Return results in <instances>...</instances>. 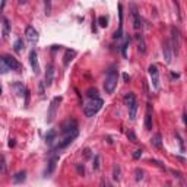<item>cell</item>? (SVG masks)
I'll use <instances>...</instances> for the list:
<instances>
[{
    "instance_id": "12",
    "label": "cell",
    "mask_w": 187,
    "mask_h": 187,
    "mask_svg": "<svg viewBox=\"0 0 187 187\" xmlns=\"http://www.w3.org/2000/svg\"><path fill=\"white\" fill-rule=\"evenodd\" d=\"M53 81H54V65L53 63H48L47 65V69H45V85L47 86H51L53 85Z\"/></svg>"
},
{
    "instance_id": "36",
    "label": "cell",
    "mask_w": 187,
    "mask_h": 187,
    "mask_svg": "<svg viewBox=\"0 0 187 187\" xmlns=\"http://www.w3.org/2000/svg\"><path fill=\"white\" fill-rule=\"evenodd\" d=\"M76 170H78L79 175H85V167H83V164H76Z\"/></svg>"
},
{
    "instance_id": "22",
    "label": "cell",
    "mask_w": 187,
    "mask_h": 187,
    "mask_svg": "<svg viewBox=\"0 0 187 187\" xmlns=\"http://www.w3.org/2000/svg\"><path fill=\"white\" fill-rule=\"evenodd\" d=\"M25 179H26V171H18L16 174L13 175V183L19 184V183L25 181Z\"/></svg>"
},
{
    "instance_id": "30",
    "label": "cell",
    "mask_w": 187,
    "mask_h": 187,
    "mask_svg": "<svg viewBox=\"0 0 187 187\" xmlns=\"http://www.w3.org/2000/svg\"><path fill=\"white\" fill-rule=\"evenodd\" d=\"M13 48H15V51H16V53L22 51V48H24V41H22V40H16V41H15V44H13Z\"/></svg>"
},
{
    "instance_id": "46",
    "label": "cell",
    "mask_w": 187,
    "mask_h": 187,
    "mask_svg": "<svg viewBox=\"0 0 187 187\" xmlns=\"http://www.w3.org/2000/svg\"><path fill=\"white\" fill-rule=\"evenodd\" d=\"M89 152H91L89 149H85V151H83V154H85V156H86V158H88V156H91Z\"/></svg>"
},
{
    "instance_id": "16",
    "label": "cell",
    "mask_w": 187,
    "mask_h": 187,
    "mask_svg": "<svg viewBox=\"0 0 187 187\" xmlns=\"http://www.w3.org/2000/svg\"><path fill=\"white\" fill-rule=\"evenodd\" d=\"M57 161H58V155H54V156H51L48 161V167H47V170H45V175H50V174H53V171H54V168H56V164Z\"/></svg>"
},
{
    "instance_id": "32",
    "label": "cell",
    "mask_w": 187,
    "mask_h": 187,
    "mask_svg": "<svg viewBox=\"0 0 187 187\" xmlns=\"http://www.w3.org/2000/svg\"><path fill=\"white\" fill-rule=\"evenodd\" d=\"M126 136H127V139L130 140L132 143H136V142H138V138H136V135H135V132L133 130H129L127 133H126Z\"/></svg>"
},
{
    "instance_id": "50",
    "label": "cell",
    "mask_w": 187,
    "mask_h": 187,
    "mask_svg": "<svg viewBox=\"0 0 187 187\" xmlns=\"http://www.w3.org/2000/svg\"><path fill=\"white\" fill-rule=\"evenodd\" d=\"M53 51H56V50H60V45H53Z\"/></svg>"
},
{
    "instance_id": "20",
    "label": "cell",
    "mask_w": 187,
    "mask_h": 187,
    "mask_svg": "<svg viewBox=\"0 0 187 187\" xmlns=\"http://www.w3.org/2000/svg\"><path fill=\"white\" fill-rule=\"evenodd\" d=\"M151 143H152V146L156 148V149H161L162 148V138H161V135L159 133H156L154 138L151 139Z\"/></svg>"
},
{
    "instance_id": "38",
    "label": "cell",
    "mask_w": 187,
    "mask_h": 187,
    "mask_svg": "<svg viewBox=\"0 0 187 187\" xmlns=\"http://www.w3.org/2000/svg\"><path fill=\"white\" fill-rule=\"evenodd\" d=\"M44 85H45L44 82H40V83H38V92H40V97H44V95H45V89H44Z\"/></svg>"
},
{
    "instance_id": "1",
    "label": "cell",
    "mask_w": 187,
    "mask_h": 187,
    "mask_svg": "<svg viewBox=\"0 0 187 187\" xmlns=\"http://www.w3.org/2000/svg\"><path fill=\"white\" fill-rule=\"evenodd\" d=\"M117 81H119V75H117V69L115 67H110L107 70L105 82H104V91L107 94H113L115 86H117Z\"/></svg>"
},
{
    "instance_id": "21",
    "label": "cell",
    "mask_w": 187,
    "mask_h": 187,
    "mask_svg": "<svg viewBox=\"0 0 187 187\" xmlns=\"http://www.w3.org/2000/svg\"><path fill=\"white\" fill-rule=\"evenodd\" d=\"M2 22H3V38H8L9 32H10V22L5 16H2Z\"/></svg>"
},
{
    "instance_id": "42",
    "label": "cell",
    "mask_w": 187,
    "mask_h": 187,
    "mask_svg": "<svg viewBox=\"0 0 187 187\" xmlns=\"http://www.w3.org/2000/svg\"><path fill=\"white\" fill-rule=\"evenodd\" d=\"M140 156H142V149H136V151L133 152V158H135V159H139Z\"/></svg>"
},
{
    "instance_id": "45",
    "label": "cell",
    "mask_w": 187,
    "mask_h": 187,
    "mask_svg": "<svg viewBox=\"0 0 187 187\" xmlns=\"http://www.w3.org/2000/svg\"><path fill=\"white\" fill-rule=\"evenodd\" d=\"M123 79H124L126 82H127V81H130V76H129L127 73H124V75H123Z\"/></svg>"
},
{
    "instance_id": "48",
    "label": "cell",
    "mask_w": 187,
    "mask_h": 187,
    "mask_svg": "<svg viewBox=\"0 0 187 187\" xmlns=\"http://www.w3.org/2000/svg\"><path fill=\"white\" fill-rule=\"evenodd\" d=\"M175 158H177V159H179V161H181V162H186V161H184V158H183V156H175Z\"/></svg>"
},
{
    "instance_id": "41",
    "label": "cell",
    "mask_w": 187,
    "mask_h": 187,
    "mask_svg": "<svg viewBox=\"0 0 187 187\" xmlns=\"http://www.w3.org/2000/svg\"><path fill=\"white\" fill-rule=\"evenodd\" d=\"M25 107H28L29 105V91L28 89H25Z\"/></svg>"
},
{
    "instance_id": "10",
    "label": "cell",
    "mask_w": 187,
    "mask_h": 187,
    "mask_svg": "<svg viewBox=\"0 0 187 187\" xmlns=\"http://www.w3.org/2000/svg\"><path fill=\"white\" fill-rule=\"evenodd\" d=\"M162 54H164V58H165V63H167V65H170L171 60H172V50H171L170 41H164V44H162Z\"/></svg>"
},
{
    "instance_id": "24",
    "label": "cell",
    "mask_w": 187,
    "mask_h": 187,
    "mask_svg": "<svg viewBox=\"0 0 187 187\" xmlns=\"http://www.w3.org/2000/svg\"><path fill=\"white\" fill-rule=\"evenodd\" d=\"M123 101H124V104H126V105L129 107L132 102H135V101H136V98H135V95H133L132 92H127V94L123 97Z\"/></svg>"
},
{
    "instance_id": "37",
    "label": "cell",
    "mask_w": 187,
    "mask_h": 187,
    "mask_svg": "<svg viewBox=\"0 0 187 187\" xmlns=\"http://www.w3.org/2000/svg\"><path fill=\"white\" fill-rule=\"evenodd\" d=\"M127 47H129V40H126V42L123 44V47H122V54H123V57H127Z\"/></svg>"
},
{
    "instance_id": "28",
    "label": "cell",
    "mask_w": 187,
    "mask_h": 187,
    "mask_svg": "<svg viewBox=\"0 0 187 187\" xmlns=\"http://www.w3.org/2000/svg\"><path fill=\"white\" fill-rule=\"evenodd\" d=\"M143 175H145L143 170H140V168H136V170H135V180H136V181H142V180H143Z\"/></svg>"
},
{
    "instance_id": "35",
    "label": "cell",
    "mask_w": 187,
    "mask_h": 187,
    "mask_svg": "<svg viewBox=\"0 0 187 187\" xmlns=\"http://www.w3.org/2000/svg\"><path fill=\"white\" fill-rule=\"evenodd\" d=\"M98 24H99V26L105 28L107 25H108V19H107L105 16H99V18H98Z\"/></svg>"
},
{
    "instance_id": "23",
    "label": "cell",
    "mask_w": 187,
    "mask_h": 187,
    "mask_svg": "<svg viewBox=\"0 0 187 187\" xmlns=\"http://www.w3.org/2000/svg\"><path fill=\"white\" fill-rule=\"evenodd\" d=\"M138 101H135V102H132L130 105L127 107L129 108V117H130V120H135L136 119V111H138Z\"/></svg>"
},
{
    "instance_id": "27",
    "label": "cell",
    "mask_w": 187,
    "mask_h": 187,
    "mask_svg": "<svg viewBox=\"0 0 187 187\" xmlns=\"http://www.w3.org/2000/svg\"><path fill=\"white\" fill-rule=\"evenodd\" d=\"M120 174H122V170H120V167L115 164L113 167V179L114 181H120Z\"/></svg>"
},
{
    "instance_id": "14",
    "label": "cell",
    "mask_w": 187,
    "mask_h": 187,
    "mask_svg": "<svg viewBox=\"0 0 187 187\" xmlns=\"http://www.w3.org/2000/svg\"><path fill=\"white\" fill-rule=\"evenodd\" d=\"M171 35H172V45H174V50L175 53H179V48H180V31L177 28H171Z\"/></svg>"
},
{
    "instance_id": "29",
    "label": "cell",
    "mask_w": 187,
    "mask_h": 187,
    "mask_svg": "<svg viewBox=\"0 0 187 187\" xmlns=\"http://www.w3.org/2000/svg\"><path fill=\"white\" fill-rule=\"evenodd\" d=\"M99 167H101V156H99V155H95V156H94V164H92V168L97 171V170H99Z\"/></svg>"
},
{
    "instance_id": "18",
    "label": "cell",
    "mask_w": 187,
    "mask_h": 187,
    "mask_svg": "<svg viewBox=\"0 0 187 187\" xmlns=\"http://www.w3.org/2000/svg\"><path fill=\"white\" fill-rule=\"evenodd\" d=\"M136 42H138V50L143 54L145 51H146V44H145V40H143V37L140 35V34H136Z\"/></svg>"
},
{
    "instance_id": "15",
    "label": "cell",
    "mask_w": 187,
    "mask_h": 187,
    "mask_svg": "<svg viewBox=\"0 0 187 187\" xmlns=\"http://www.w3.org/2000/svg\"><path fill=\"white\" fill-rule=\"evenodd\" d=\"M145 130H152V113H151V105H146V114H145Z\"/></svg>"
},
{
    "instance_id": "43",
    "label": "cell",
    "mask_w": 187,
    "mask_h": 187,
    "mask_svg": "<svg viewBox=\"0 0 187 187\" xmlns=\"http://www.w3.org/2000/svg\"><path fill=\"white\" fill-rule=\"evenodd\" d=\"M171 174L175 177V179H181V174H180L179 171H174V170H171Z\"/></svg>"
},
{
    "instance_id": "19",
    "label": "cell",
    "mask_w": 187,
    "mask_h": 187,
    "mask_svg": "<svg viewBox=\"0 0 187 187\" xmlns=\"http://www.w3.org/2000/svg\"><path fill=\"white\" fill-rule=\"evenodd\" d=\"M12 88L15 91V94L19 95V97H22L25 94V88H24V83H22V82H13V83H12Z\"/></svg>"
},
{
    "instance_id": "44",
    "label": "cell",
    "mask_w": 187,
    "mask_h": 187,
    "mask_svg": "<svg viewBox=\"0 0 187 187\" xmlns=\"http://www.w3.org/2000/svg\"><path fill=\"white\" fill-rule=\"evenodd\" d=\"M5 5H6V0H2V3H0V12L5 9Z\"/></svg>"
},
{
    "instance_id": "39",
    "label": "cell",
    "mask_w": 187,
    "mask_h": 187,
    "mask_svg": "<svg viewBox=\"0 0 187 187\" xmlns=\"http://www.w3.org/2000/svg\"><path fill=\"white\" fill-rule=\"evenodd\" d=\"M175 138H177V140H179L180 149H181V152H183V151H184V145H183V139H181V136H180L179 133H175Z\"/></svg>"
},
{
    "instance_id": "49",
    "label": "cell",
    "mask_w": 187,
    "mask_h": 187,
    "mask_svg": "<svg viewBox=\"0 0 187 187\" xmlns=\"http://www.w3.org/2000/svg\"><path fill=\"white\" fill-rule=\"evenodd\" d=\"M26 2H28V0H18V3H19V5H25Z\"/></svg>"
},
{
    "instance_id": "26",
    "label": "cell",
    "mask_w": 187,
    "mask_h": 187,
    "mask_svg": "<svg viewBox=\"0 0 187 187\" xmlns=\"http://www.w3.org/2000/svg\"><path fill=\"white\" fill-rule=\"evenodd\" d=\"M9 70H10V69H9V66L6 65V62H5V58H3V56H0V73H8Z\"/></svg>"
},
{
    "instance_id": "2",
    "label": "cell",
    "mask_w": 187,
    "mask_h": 187,
    "mask_svg": "<svg viewBox=\"0 0 187 187\" xmlns=\"http://www.w3.org/2000/svg\"><path fill=\"white\" fill-rule=\"evenodd\" d=\"M104 104V101L101 99V98H91V101L86 104V105L83 107V113L86 117H94L95 114L101 110V107Z\"/></svg>"
},
{
    "instance_id": "51",
    "label": "cell",
    "mask_w": 187,
    "mask_h": 187,
    "mask_svg": "<svg viewBox=\"0 0 187 187\" xmlns=\"http://www.w3.org/2000/svg\"><path fill=\"white\" fill-rule=\"evenodd\" d=\"M0 95H2V85H0Z\"/></svg>"
},
{
    "instance_id": "31",
    "label": "cell",
    "mask_w": 187,
    "mask_h": 187,
    "mask_svg": "<svg viewBox=\"0 0 187 187\" xmlns=\"http://www.w3.org/2000/svg\"><path fill=\"white\" fill-rule=\"evenodd\" d=\"M0 172L2 174L6 172V159H5V155H0Z\"/></svg>"
},
{
    "instance_id": "9",
    "label": "cell",
    "mask_w": 187,
    "mask_h": 187,
    "mask_svg": "<svg viewBox=\"0 0 187 187\" xmlns=\"http://www.w3.org/2000/svg\"><path fill=\"white\" fill-rule=\"evenodd\" d=\"M148 72L151 75V79H152V85H154L155 89L159 88V78H158V67L155 65H151L148 67Z\"/></svg>"
},
{
    "instance_id": "6",
    "label": "cell",
    "mask_w": 187,
    "mask_h": 187,
    "mask_svg": "<svg viewBox=\"0 0 187 187\" xmlns=\"http://www.w3.org/2000/svg\"><path fill=\"white\" fill-rule=\"evenodd\" d=\"M130 9H132V21H133V28L138 31V29H140V28H142V19H140V16H139V10H138V8H136V5H132Z\"/></svg>"
},
{
    "instance_id": "34",
    "label": "cell",
    "mask_w": 187,
    "mask_h": 187,
    "mask_svg": "<svg viewBox=\"0 0 187 187\" xmlns=\"http://www.w3.org/2000/svg\"><path fill=\"white\" fill-rule=\"evenodd\" d=\"M44 6H45V15H51V0H44Z\"/></svg>"
},
{
    "instance_id": "25",
    "label": "cell",
    "mask_w": 187,
    "mask_h": 187,
    "mask_svg": "<svg viewBox=\"0 0 187 187\" xmlns=\"http://www.w3.org/2000/svg\"><path fill=\"white\" fill-rule=\"evenodd\" d=\"M57 136V132L56 130H50L47 135H45V142L48 143V145H53V142H54V139Z\"/></svg>"
},
{
    "instance_id": "4",
    "label": "cell",
    "mask_w": 187,
    "mask_h": 187,
    "mask_svg": "<svg viewBox=\"0 0 187 187\" xmlns=\"http://www.w3.org/2000/svg\"><path fill=\"white\" fill-rule=\"evenodd\" d=\"M60 102H62V97H54L53 99H51L48 113H47V123H51L53 120H54L56 113H57V107H58V104H60Z\"/></svg>"
},
{
    "instance_id": "17",
    "label": "cell",
    "mask_w": 187,
    "mask_h": 187,
    "mask_svg": "<svg viewBox=\"0 0 187 187\" xmlns=\"http://www.w3.org/2000/svg\"><path fill=\"white\" fill-rule=\"evenodd\" d=\"M75 57H76V51H75V50H66L65 56H63V63H65V66L69 65Z\"/></svg>"
},
{
    "instance_id": "3",
    "label": "cell",
    "mask_w": 187,
    "mask_h": 187,
    "mask_svg": "<svg viewBox=\"0 0 187 187\" xmlns=\"http://www.w3.org/2000/svg\"><path fill=\"white\" fill-rule=\"evenodd\" d=\"M62 133H63L65 136L78 133V123H76V120L67 119L66 122H63V124H62Z\"/></svg>"
},
{
    "instance_id": "7",
    "label": "cell",
    "mask_w": 187,
    "mask_h": 187,
    "mask_svg": "<svg viewBox=\"0 0 187 187\" xmlns=\"http://www.w3.org/2000/svg\"><path fill=\"white\" fill-rule=\"evenodd\" d=\"M25 38H26L28 42H31V44H35L38 41V32L35 31L34 26H31V25L26 26V29H25Z\"/></svg>"
},
{
    "instance_id": "40",
    "label": "cell",
    "mask_w": 187,
    "mask_h": 187,
    "mask_svg": "<svg viewBox=\"0 0 187 187\" xmlns=\"http://www.w3.org/2000/svg\"><path fill=\"white\" fill-rule=\"evenodd\" d=\"M149 162H151V164H155L156 167H159V168H162V170H165V167H164V164L161 162V161H156V159H151Z\"/></svg>"
},
{
    "instance_id": "13",
    "label": "cell",
    "mask_w": 187,
    "mask_h": 187,
    "mask_svg": "<svg viewBox=\"0 0 187 187\" xmlns=\"http://www.w3.org/2000/svg\"><path fill=\"white\" fill-rule=\"evenodd\" d=\"M119 16H120V24H119V29L113 35L114 40H119V38L123 37V6L122 5H119Z\"/></svg>"
},
{
    "instance_id": "47",
    "label": "cell",
    "mask_w": 187,
    "mask_h": 187,
    "mask_svg": "<svg viewBox=\"0 0 187 187\" xmlns=\"http://www.w3.org/2000/svg\"><path fill=\"white\" fill-rule=\"evenodd\" d=\"M9 146H10V148L15 146V140H13V139H10V140H9Z\"/></svg>"
},
{
    "instance_id": "5",
    "label": "cell",
    "mask_w": 187,
    "mask_h": 187,
    "mask_svg": "<svg viewBox=\"0 0 187 187\" xmlns=\"http://www.w3.org/2000/svg\"><path fill=\"white\" fill-rule=\"evenodd\" d=\"M3 58H5V62H6V65L9 66L10 70H15V72H18V73H22V72H24V66L21 65L15 57L6 54V56H3Z\"/></svg>"
},
{
    "instance_id": "8",
    "label": "cell",
    "mask_w": 187,
    "mask_h": 187,
    "mask_svg": "<svg viewBox=\"0 0 187 187\" xmlns=\"http://www.w3.org/2000/svg\"><path fill=\"white\" fill-rule=\"evenodd\" d=\"M76 138H78V133H73V135H67V136H65V139H63L62 142H58V145L54 148V151L57 152V151H60V149H65V148H67Z\"/></svg>"
},
{
    "instance_id": "33",
    "label": "cell",
    "mask_w": 187,
    "mask_h": 187,
    "mask_svg": "<svg viewBox=\"0 0 187 187\" xmlns=\"http://www.w3.org/2000/svg\"><path fill=\"white\" fill-rule=\"evenodd\" d=\"M86 97L88 98H97L98 97V91L95 88H89L86 91Z\"/></svg>"
},
{
    "instance_id": "11",
    "label": "cell",
    "mask_w": 187,
    "mask_h": 187,
    "mask_svg": "<svg viewBox=\"0 0 187 187\" xmlns=\"http://www.w3.org/2000/svg\"><path fill=\"white\" fill-rule=\"evenodd\" d=\"M29 63H31V67H32L34 73L38 75L40 73V65H38V54L35 50H31L29 53Z\"/></svg>"
}]
</instances>
